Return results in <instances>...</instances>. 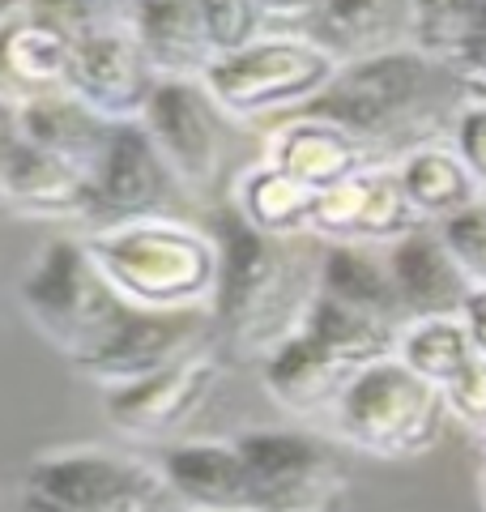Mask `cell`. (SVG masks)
I'll use <instances>...</instances> for the list:
<instances>
[{"mask_svg":"<svg viewBox=\"0 0 486 512\" xmlns=\"http://www.w3.org/2000/svg\"><path fill=\"white\" fill-rule=\"evenodd\" d=\"M465 103L469 94L452 64L431 60L418 47H401V52L342 64L333 86L307 111L342 124L371 150V158H405L410 150L452 133Z\"/></svg>","mask_w":486,"mask_h":512,"instance_id":"cell-1","label":"cell"},{"mask_svg":"<svg viewBox=\"0 0 486 512\" xmlns=\"http://www.w3.org/2000/svg\"><path fill=\"white\" fill-rule=\"evenodd\" d=\"M99 274L141 312H214L222 248L209 231L180 218L107 222L81 239Z\"/></svg>","mask_w":486,"mask_h":512,"instance_id":"cell-2","label":"cell"},{"mask_svg":"<svg viewBox=\"0 0 486 512\" xmlns=\"http://www.w3.org/2000/svg\"><path fill=\"white\" fill-rule=\"evenodd\" d=\"M214 239L222 248V278L214 299L218 342L231 350H261L265 359L282 338L299 329L307 299H312L299 291L295 248L286 239L248 227L231 205L218 214Z\"/></svg>","mask_w":486,"mask_h":512,"instance_id":"cell-3","label":"cell"},{"mask_svg":"<svg viewBox=\"0 0 486 512\" xmlns=\"http://www.w3.org/2000/svg\"><path fill=\"white\" fill-rule=\"evenodd\" d=\"M18 303L56 355L73 363V372L99 355L133 316V303L116 295L81 239H52L35 252L18 278Z\"/></svg>","mask_w":486,"mask_h":512,"instance_id":"cell-4","label":"cell"},{"mask_svg":"<svg viewBox=\"0 0 486 512\" xmlns=\"http://www.w3.org/2000/svg\"><path fill=\"white\" fill-rule=\"evenodd\" d=\"M333 423L342 444L376 461H414L427 457L444 436L448 406L444 393L423 380L397 355L359 372L333 406Z\"/></svg>","mask_w":486,"mask_h":512,"instance_id":"cell-5","label":"cell"},{"mask_svg":"<svg viewBox=\"0 0 486 512\" xmlns=\"http://www.w3.org/2000/svg\"><path fill=\"white\" fill-rule=\"evenodd\" d=\"M337 73L342 60L312 35L265 30L256 43L209 60L201 86L226 120H265L278 111H307L333 86Z\"/></svg>","mask_w":486,"mask_h":512,"instance_id":"cell-6","label":"cell"},{"mask_svg":"<svg viewBox=\"0 0 486 512\" xmlns=\"http://www.w3.org/2000/svg\"><path fill=\"white\" fill-rule=\"evenodd\" d=\"M167 500L158 466L99 444L52 448L18 474V512H162Z\"/></svg>","mask_w":486,"mask_h":512,"instance_id":"cell-7","label":"cell"},{"mask_svg":"<svg viewBox=\"0 0 486 512\" xmlns=\"http://www.w3.org/2000/svg\"><path fill=\"white\" fill-rule=\"evenodd\" d=\"M248 461L256 512H342L350 470L333 444L307 431L256 427L235 440Z\"/></svg>","mask_w":486,"mask_h":512,"instance_id":"cell-8","label":"cell"},{"mask_svg":"<svg viewBox=\"0 0 486 512\" xmlns=\"http://www.w3.org/2000/svg\"><path fill=\"white\" fill-rule=\"evenodd\" d=\"M222 372H226V350L205 346L158 376L124 384V389H107L103 393L107 423L124 440H171L175 431L188 427L209 406V397L222 384Z\"/></svg>","mask_w":486,"mask_h":512,"instance_id":"cell-9","label":"cell"},{"mask_svg":"<svg viewBox=\"0 0 486 512\" xmlns=\"http://www.w3.org/2000/svg\"><path fill=\"white\" fill-rule=\"evenodd\" d=\"M205 346H222L214 312H141V308H133V316L120 325L116 338L86 367H77V372L107 393V389H124V384L167 372V367L184 363L188 355H197Z\"/></svg>","mask_w":486,"mask_h":512,"instance_id":"cell-10","label":"cell"},{"mask_svg":"<svg viewBox=\"0 0 486 512\" xmlns=\"http://www.w3.org/2000/svg\"><path fill=\"white\" fill-rule=\"evenodd\" d=\"M222 111L201 77H162L145 116L137 120L167 158L171 175L188 188H209L222 171Z\"/></svg>","mask_w":486,"mask_h":512,"instance_id":"cell-11","label":"cell"},{"mask_svg":"<svg viewBox=\"0 0 486 512\" xmlns=\"http://www.w3.org/2000/svg\"><path fill=\"white\" fill-rule=\"evenodd\" d=\"M423 214L410 205L397 167H367L363 175L337 184L316 197L312 235L324 244H401L405 235L423 231Z\"/></svg>","mask_w":486,"mask_h":512,"instance_id":"cell-12","label":"cell"},{"mask_svg":"<svg viewBox=\"0 0 486 512\" xmlns=\"http://www.w3.org/2000/svg\"><path fill=\"white\" fill-rule=\"evenodd\" d=\"M158 82L162 77L150 64V56L141 52L133 30L107 26L86 43H77L69 94L86 103L94 116L111 124H137L145 107H150Z\"/></svg>","mask_w":486,"mask_h":512,"instance_id":"cell-13","label":"cell"},{"mask_svg":"<svg viewBox=\"0 0 486 512\" xmlns=\"http://www.w3.org/2000/svg\"><path fill=\"white\" fill-rule=\"evenodd\" d=\"M359 372H367V367L346 359L337 346L316 338L303 325L261 359L265 393L290 414H333L337 397L346 393V384Z\"/></svg>","mask_w":486,"mask_h":512,"instance_id":"cell-14","label":"cell"},{"mask_svg":"<svg viewBox=\"0 0 486 512\" xmlns=\"http://www.w3.org/2000/svg\"><path fill=\"white\" fill-rule=\"evenodd\" d=\"M265 163L320 197V192L354 180V175H363L367 167H376V158H371V150L354 133H346L342 124L312 116V111H299L295 120L282 124L278 133L269 137Z\"/></svg>","mask_w":486,"mask_h":512,"instance_id":"cell-15","label":"cell"},{"mask_svg":"<svg viewBox=\"0 0 486 512\" xmlns=\"http://www.w3.org/2000/svg\"><path fill=\"white\" fill-rule=\"evenodd\" d=\"M388 269H393V286L410 320H435V316H461L469 295H474V278L465 274V265L452 256L444 244L440 227H423L405 235L401 244L384 252Z\"/></svg>","mask_w":486,"mask_h":512,"instance_id":"cell-16","label":"cell"},{"mask_svg":"<svg viewBox=\"0 0 486 512\" xmlns=\"http://www.w3.org/2000/svg\"><path fill=\"white\" fill-rule=\"evenodd\" d=\"M175 180L167 158L158 154L154 137L141 124H116L107 150L94 167V214L111 222L158 214L167 184Z\"/></svg>","mask_w":486,"mask_h":512,"instance_id":"cell-17","label":"cell"},{"mask_svg":"<svg viewBox=\"0 0 486 512\" xmlns=\"http://www.w3.org/2000/svg\"><path fill=\"white\" fill-rule=\"evenodd\" d=\"M158 470L188 512H256L248 461L235 440H184L162 453Z\"/></svg>","mask_w":486,"mask_h":512,"instance_id":"cell-18","label":"cell"},{"mask_svg":"<svg viewBox=\"0 0 486 512\" xmlns=\"http://www.w3.org/2000/svg\"><path fill=\"white\" fill-rule=\"evenodd\" d=\"M307 35L342 64L401 52L414 47V0H324Z\"/></svg>","mask_w":486,"mask_h":512,"instance_id":"cell-19","label":"cell"},{"mask_svg":"<svg viewBox=\"0 0 486 512\" xmlns=\"http://www.w3.org/2000/svg\"><path fill=\"white\" fill-rule=\"evenodd\" d=\"M73 56L77 43L35 18L5 26L0 30V99L22 107L47 94H69Z\"/></svg>","mask_w":486,"mask_h":512,"instance_id":"cell-20","label":"cell"},{"mask_svg":"<svg viewBox=\"0 0 486 512\" xmlns=\"http://www.w3.org/2000/svg\"><path fill=\"white\" fill-rule=\"evenodd\" d=\"M5 205L26 218H94V180L22 137L5 175Z\"/></svg>","mask_w":486,"mask_h":512,"instance_id":"cell-21","label":"cell"},{"mask_svg":"<svg viewBox=\"0 0 486 512\" xmlns=\"http://www.w3.org/2000/svg\"><path fill=\"white\" fill-rule=\"evenodd\" d=\"M397 175L410 205L423 214L427 227H444L457 214L474 210L486 197L482 184L474 180V171L465 167V158L452 150V141H431V146H418L405 158H397Z\"/></svg>","mask_w":486,"mask_h":512,"instance_id":"cell-22","label":"cell"},{"mask_svg":"<svg viewBox=\"0 0 486 512\" xmlns=\"http://www.w3.org/2000/svg\"><path fill=\"white\" fill-rule=\"evenodd\" d=\"M18 116H22V137L30 146H39L47 154L64 158V163L90 171V180H94V167H99L111 133H116V124L94 116V111L81 99H73V94H47V99L22 103Z\"/></svg>","mask_w":486,"mask_h":512,"instance_id":"cell-23","label":"cell"},{"mask_svg":"<svg viewBox=\"0 0 486 512\" xmlns=\"http://www.w3.org/2000/svg\"><path fill=\"white\" fill-rule=\"evenodd\" d=\"M133 35L158 77H201L214 60L197 0H141Z\"/></svg>","mask_w":486,"mask_h":512,"instance_id":"cell-24","label":"cell"},{"mask_svg":"<svg viewBox=\"0 0 486 512\" xmlns=\"http://www.w3.org/2000/svg\"><path fill=\"white\" fill-rule=\"evenodd\" d=\"M316 291L346 303L354 312L405 325L388 256L371 252L367 244H324L320 261H316Z\"/></svg>","mask_w":486,"mask_h":512,"instance_id":"cell-25","label":"cell"},{"mask_svg":"<svg viewBox=\"0 0 486 512\" xmlns=\"http://www.w3.org/2000/svg\"><path fill=\"white\" fill-rule=\"evenodd\" d=\"M231 210L256 227L261 235L286 239L295 244L299 235H312V214H316V192H307L303 184H295L290 175H282L278 167H252L243 171L235 188H231Z\"/></svg>","mask_w":486,"mask_h":512,"instance_id":"cell-26","label":"cell"},{"mask_svg":"<svg viewBox=\"0 0 486 512\" xmlns=\"http://www.w3.org/2000/svg\"><path fill=\"white\" fill-rule=\"evenodd\" d=\"M482 350L469 338L461 316H435V320H410L401 329L397 359L405 367H414L423 380H431L435 389H444L452 376H461Z\"/></svg>","mask_w":486,"mask_h":512,"instance_id":"cell-27","label":"cell"},{"mask_svg":"<svg viewBox=\"0 0 486 512\" xmlns=\"http://www.w3.org/2000/svg\"><path fill=\"white\" fill-rule=\"evenodd\" d=\"M482 0H414V47L431 60L452 64L474 35Z\"/></svg>","mask_w":486,"mask_h":512,"instance_id":"cell-28","label":"cell"},{"mask_svg":"<svg viewBox=\"0 0 486 512\" xmlns=\"http://www.w3.org/2000/svg\"><path fill=\"white\" fill-rule=\"evenodd\" d=\"M197 9L214 56H231L265 35V18L256 0H197Z\"/></svg>","mask_w":486,"mask_h":512,"instance_id":"cell-29","label":"cell"},{"mask_svg":"<svg viewBox=\"0 0 486 512\" xmlns=\"http://www.w3.org/2000/svg\"><path fill=\"white\" fill-rule=\"evenodd\" d=\"M440 235L452 248V256L465 265V274L474 278V286H486V197L474 205V210L444 222Z\"/></svg>","mask_w":486,"mask_h":512,"instance_id":"cell-30","label":"cell"},{"mask_svg":"<svg viewBox=\"0 0 486 512\" xmlns=\"http://www.w3.org/2000/svg\"><path fill=\"white\" fill-rule=\"evenodd\" d=\"M440 393L452 419H461L465 427L486 436V355H478L461 376H452Z\"/></svg>","mask_w":486,"mask_h":512,"instance_id":"cell-31","label":"cell"},{"mask_svg":"<svg viewBox=\"0 0 486 512\" xmlns=\"http://www.w3.org/2000/svg\"><path fill=\"white\" fill-rule=\"evenodd\" d=\"M26 18L43 22L47 30H56V35L73 39V43H86L90 35H99V30H103L86 0H30Z\"/></svg>","mask_w":486,"mask_h":512,"instance_id":"cell-32","label":"cell"},{"mask_svg":"<svg viewBox=\"0 0 486 512\" xmlns=\"http://www.w3.org/2000/svg\"><path fill=\"white\" fill-rule=\"evenodd\" d=\"M448 141H452V150L465 158V167L474 171V180L486 192V103H465Z\"/></svg>","mask_w":486,"mask_h":512,"instance_id":"cell-33","label":"cell"},{"mask_svg":"<svg viewBox=\"0 0 486 512\" xmlns=\"http://www.w3.org/2000/svg\"><path fill=\"white\" fill-rule=\"evenodd\" d=\"M452 73H457V82L465 86L469 103H486V0H482V9H478L474 35L465 39L461 56L452 60Z\"/></svg>","mask_w":486,"mask_h":512,"instance_id":"cell-34","label":"cell"},{"mask_svg":"<svg viewBox=\"0 0 486 512\" xmlns=\"http://www.w3.org/2000/svg\"><path fill=\"white\" fill-rule=\"evenodd\" d=\"M261 5L265 30H278V35H307L312 22L320 18L324 0H256Z\"/></svg>","mask_w":486,"mask_h":512,"instance_id":"cell-35","label":"cell"},{"mask_svg":"<svg viewBox=\"0 0 486 512\" xmlns=\"http://www.w3.org/2000/svg\"><path fill=\"white\" fill-rule=\"evenodd\" d=\"M18 146H22V116L9 99H0V205H5V175Z\"/></svg>","mask_w":486,"mask_h":512,"instance_id":"cell-36","label":"cell"},{"mask_svg":"<svg viewBox=\"0 0 486 512\" xmlns=\"http://www.w3.org/2000/svg\"><path fill=\"white\" fill-rule=\"evenodd\" d=\"M86 5L94 9V18H99V26H124V30H133V18H137V9H141V0H86Z\"/></svg>","mask_w":486,"mask_h":512,"instance_id":"cell-37","label":"cell"},{"mask_svg":"<svg viewBox=\"0 0 486 512\" xmlns=\"http://www.w3.org/2000/svg\"><path fill=\"white\" fill-rule=\"evenodd\" d=\"M461 320H465V329H469V338H474V346L486 355V286H474V295H469Z\"/></svg>","mask_w":486,"mask_h":512,"instance_id":"cell-38","label":"cell"},{"mask_svg":"<svg viewBox=\"0 0 486 512\" xmlns=\"http://www.w3.org/2000/svg\"><path fill=\"white\" fill-rule=\"evenodd\" d=\"M26 5H30V0H0V30L13 26V22H22L26 18Z\"/></svg>","mask_w":486,"mask_h":512,"instance_id":"cell-39","label":"cell"},{"mask_svg":"<svg viewBox=\"0 0 486 512\" xmlns=\"http://www.w3.org/2000/svg\"><path fill=\"white\" fill-rule=\"evenodd\" d=\"M482 508H486V457H482Z\"/></svg>","mask_w":486,"mask_h":512,"instance_id":"cell-40","label":"cell"}]
</instances>
